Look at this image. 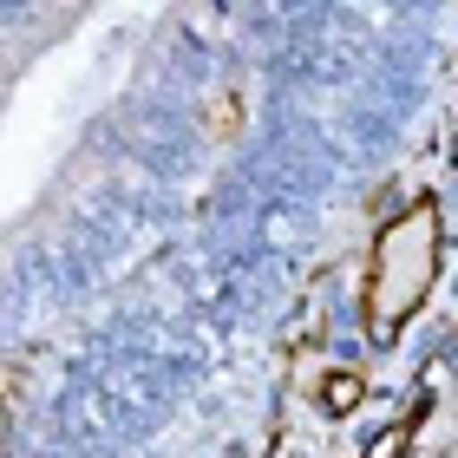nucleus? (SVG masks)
<instances>
[{
  "mask_svg": "<svg viewBox=\"0 0 458 458\" xmlns=\"http://www.w3.org/2000/svg\"><path fill=\"white\" fill-rule=\"evenodd\" d=\"M432 262H439V210H432V203H412L380 236V256H373L367 301H373V327H380V335H393V327L420 308L426 282H432Z\"/></svg>",
  "mask_w": 458,
  "mask_h": 458,
  "instance_id": "1",
  "label": "nucleus"
}]
</instances>
